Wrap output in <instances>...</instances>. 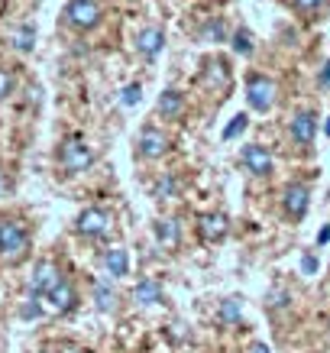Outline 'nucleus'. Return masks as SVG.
Returning a JSON list of instances; mask_svg holds the SVG:
<instances>
[{
	"instance_id": "dca6fc26",
	"label": "nucleus",
	"mask_w": 330,
	"mask_h": 353,
	"mask_svg": "<svg viewBox=\"0 0 330 353\" xmlns=\"http://www.w3.org/2000/svg\"><path fill=\"white\" fill-rule=\"evenodd\" d=\"M181 110H185V101H181V94L178 91H162V97H159V114L162 117H178Z\"/></svg>"
},
{
	"instance_id": "6ab92c4d",
	"label": "nucleus",
	"mask_w": 330,
	"mask_h": 353,
	"mask_svg": "<svg viewBox=\"0 0 330 353\" xmlns=\"http://www.w3.org/2000/svg\"><path fill=\"white\" fill-rule=\"evenodd\" d=\"M94 299H97V305H101V311L114 308V292H110V285H107V282H101V285L94 289Z\"/></svg>"
},
{
	"instance_id": "1a4fd4ad",
	"label": "nucleus",
	"mask_w": 330,
	"mask_h": 353,
	"mask_svg": "<svg viewBox=\"0 0 330 353\" xmlns=\"http://www.w3.org/2000/svg\"><path fill=\"white\" fill-rule=\"evenodd\" d=\"M227 227H230V221H227V214H220V211H207V214L198 217V234H201L204 240H211V243L224 240Z\"/></svg>"
},
{
	"instance_id": "f257e3e1",
	"label": "nucleus",
	"mask_w": 330,
	"mask_h": 353,
	"mask_svg": "<svg viewBox=\"0 0 330 353\" xmlns=\"http://www.w3.org/2000/svg\"><path fill=\"white\" fill-rule=\"evenodd\" d=\"M30 250V234L20 221H0V256L23 259Z\"/></svg>"
},
{
	"instance_id": "bb28decb",
	"label": "nucleus",
	"mask_w": 330,
	"mask_h": 353,
	"mask_svg": "<svg viewBox=\"0 0 330 353\" xmlns=\"http://www.w3.org/2000/svg\"><path fill=\"white\" fill-rule=\"evenodd\" d=\"M318 3L320 0H295V7H298V10H314Z\"/></svg>"
},
{
	"instance_id": "20e7f679",
	"label": "nucleus",
	"mask_w": 330,
	"mask_h": 353,
	"mask_svg": "<svg viewBox=\"0 0 330 353\" xmlns=\"http://www.w3.org/2000/svg\"><path fill=\"white\" fill-rule=\"evenodd\" d=\"M65 20L72 23L75 30H94L97 23H101V7H97L94 0H68Z\"/></svg>"
},
{
	"instance_id": "2eb2a0df",
	"label": "nucleus",
	"mask_w": 330,
	"mask_h": 353,
	"mask_svg": "<svg viewBox=\"0 0 330 353\" xmlns=\"http://www.w3.org/2000/svg\"><path fill=\"white\" fill-rule=\"evenodd\" d=\"M104 266H107V272L114 279H123L127 276V269H130V253L127 250H107V256H104Z\"/></svg>"
},
{
	"instance_id": "39448f33",
	"label": "nucleus",
	"mask_w": 330,
	"mask_h": 353,
	"mask_svg": "<svg viewBox=\"0 0 330 353\" xmlns=\"http://www.w3.org/2000/svg\"><path fill=\"white\" fill-rule=\"evenodd\" d=\"M62 282V272H59V266L55 263H36L32 266V276H30V295L32 299H43V295H49V292L55 289Z\"/></svg>"
},
{
	"instance_id": "c85d7f7f",
	"label": "nucleus",
	"mask_w": 330,
	"mask_h": 353,
	"mask_svg": "<svg viewBox=\"0 0 330 353\" xmlns=\"http://www.w3.org/2000/svg\"><path fill=\"white\" fill-rule=\"evenodd\" d=\"M3 192H7V172L0 169V194H3Z\"/></svg>"
},
{
	"instance_id": "cd10ccee",
	"label": "nucleus",
	"mask_w": 330,
	"mask_h": 353,
	"mask_svg": "<svg viewBox=\"0 0 330 353\" xmlns=\"http://www.w3.org/2000/svg\"><path fill=\"white\" fill-rule=\"evenodd\" d=\"M327 240H330V227H324V230L318 234V243H327Z\"/></svg>"
},
{
	"instance_id": "2f4dec72",
	"label": "nucleus",
	"mask_w": 330,
	"mask_h": 353,
	"mask_svg": "<svg viewBox=\"0 0 330 353\" xmlns=\"http://www.w3.org/2000/svg\"><path fill=\"white\" fill-rule=\"evenodd\" d=\"M324 133H327V137H330V120H324Z\"/></svg>"
},
{
	"instance_id": "423d86ee",
	"label": "nucleus",
	"mask_w": 330,
	"mask_h": 353,
	"mask_svg": "<svg viewBox=\"0 0 330 353\" xmlns=\"http://www.w3.org/2000/svg\"><path fill=\"white\" fill-rule=\"evenodd\" d=\"M75 230L81 236H107V230H110V214L101 211V208H87V211L78 214Z\"/></svg>"
},
{
	"instance_id": "a211bd4d",
	"label": "nucleus",
	"mask_w": 330,
	"mask_h": 353,
	"mask_svg": "<svg viewBox=\"0 0 330 353\" xmlns=\"http://www.w3.org/2000/svg\"><path fill=\"white\" fill-rule=\"evenodd\" d=\"M32 39H36V30H32V26H23V30L13 36V43H17V49H20V52H30Z\"/></svg>"
},
{
	"instance_id": "5701e85b",
	"label": "nucleus",
	"mask_w": 330,
	"mask_h": 353,
	"mask_svg": "<svg viewBox=\"0 0 330 353\" xmlns=\"http://www.w3.org/2000/svg\"><path fill=\"white\" fill-rule=\"evenodd\" d=\"M10 94H13V75L7 72V68H0V101L10 97Z\"/></svg>"
},
{
	"instance_id": "b1692460",
	"label": "nucleus",
	"mask_w": 330,
	"mask_h": 353,
	"mask_svg": "<svg viewBox=\"0 0 330 353\" xmlns=\"http://www.w3.org/2000/svg\"><path fill=\"white\" fill-rule=\"evenodd\" d=\"M243 130H246V117H243V114H240V117H234V123H230V127L224 130V139H234V137H240Z\"/></svg>"
},
{
	"instance_id": "a878e982",
	"label": "nucleus",
	"mask_w": 330,
	"mask_h": 353,
	"mask_svg": "<svg viewBox=\"0 0 330 353\" xmlns=\"http://www.w3.org/2000/svg\"><path fill=\"white\" fill-rule=\"evenodd\" d=\"M301 272L314 276V272H318V256H305V259H301Z\"/></svg>"
},
{
	"instance_id": "7c9ffc66",
	"label": "nucleus",
	"mask_w": 330,
	"mask_h": 353,
	"mask_svg": "<svg viewBox=\"0 0 330 353\" xmlns=\"http://www.w3.org/2000/svg\"><path fill=\"white\" fill-rule=\"evenodd\" d=\"M320 81H330V62H327V72H324V75H320Z\"/></svg>"
},
{
	"instance_id": "ddd939ff",
	"label": "nucleus",
	"mask_w": 330,
	"mask_h": 353,
	"mask_svg": "<svg viewBox=\"0 0 330 353\" xmlns=\"http://www.w3.org/2000/svg\"><path fill=\"white\" fill-rule=\"evenodd\" d=\"M136 46L146 59H156V55L165 49V36H162V30H143L139 32V39H136Z\"/></svg>"
},
{
	"instance_id": "c756f323",
	"label": "nucleus",
	"mask_w": 330,
	"mask_h": 353,
	"mask_svg": "<svg viewBox=\"0 0 330 353\" xmlns=\"http://www.w3.org/2000/svg\"><path fill=\"white\" fill-rule=\"evenodd\" d=\"M249 353H269V347H266V343H253V350H249Z\"/></svg>"
},
{
	"instance_id": "f3484780",
	"label": "nucleus",
	"mask_w": 330,
	"mask_h": 353,
	"mask_svg": "<svg viewBox=\"0 0 330 353\" xmlns=\"http://www.w3.org/2000/svg\"><path fill=\"white\" fill-rule=\"evenodd\" d=\"M156 234H159L162 246H175L178 243V236H181V230H178L175 221H159V224H156Z\"/></svg>"
},
{
	"instance_id": "393cba45",
	"label": "nucleus",
	"mask_w": 330,
	"mask_h": 353,
	"mask_svg": "<svg viewBox=\"0 0 330 353\" xmlns=\"http://www.w3.org/2000/svg\"><path fill=\"white\" fill-rule=\"evenodd\" d=\"M178 192V185H175V179H162L159 182V198H165V194Z\"/></svg>"
},
{
	"instance_id": "9d476101",
	"label": "nucleus",
	"mask_w": 330,
	"mask_h": 353,
	"mask_svg": "<svg viewBox=\"0 0 330 353\" xmlns=\"http://www.w3.org/2000/svg\"><path fill=\"white\" fill-rule=\"evenodd\" d=\"M282 208H285L288 217L301 221V217L308 214V188H305V185H288L285 198H282Z\"/></svg>"
},
{
	"instance_id": "f8f14e48",
	"label": "nucleus",
	"mask_w": 330,
	"mask_h": 353,
	"mask_svg": "<svg viewBox=\"0 0 330 353\" xmlns=\"http://www.w3.org/2000/svg\"><path fill=\"white\" fill-rule=\"evenodd\" d=\"M243 165L256 175H269L272 172V156L262 146H243Z\"/></svg>"
},
{
	"instance_id": "4468645a",
	"label": "nucleus",
	"mask_w": 330,
	"mask_h": 353,
	"mask_svg": "<svg viewBox=\"0 0 330 353\" xmlns=\"http://www.w3.org/2000/svg\"><path fill=\"white\" fill-rule=\"evenodd\" d=\"M133 299H136V305H159L162 301V285L156 282V279H143L136 289H133Z\"/></svg>"
},
{
	"instance_id": "9b49d317",
	"label": "nucleus",
	"mask_w": 330,
	"mask_h": 353,
	"mask_svg": "<svg viewBox=\"0 0 330 353\" xmlns=\"http://www.w3.org/2000/svg\"><path fill=\"white\" fill-rule=\"evenodd\" d=\"M314 133H318V117H314L311 110H301L298 117L291 120V137H295V143L311 146V143H314Z\"/></svg>"
},
{
	"instance_id": "7ed1b4c3",
	"label": "nucleus",
	"mask_w": 330,
	"mask_h": 353,
	"mask_svg": "<svg viewBox=\"0 0 330 353\" xmlns=\"http://www.w3.org/2000/svg\"><path fill=\"white\" fill-rule=\"evenodd\" d=\"M59 159H62V169L65 172H85L91 162H94V152L85 146V139H65L62 150H59Z\"/></svg>"
},
{
	"instance_id": "0eeeda50",
	"label": "nucleus",
	"mask_w": 330,
	"mask_h": 353,
	"mask_svg": "<svg viewBox=\"0 0 330 353\" xmlns=\"http://www.w3.org/2000/svg\"><path fill=\"white\" fill-rule=\"evenodd\" d=\"M43 301H49V311L52 314H65V311H72L75 308V301H78V295H75V285L72 282H59L49 295H43Z\"/></svg>"
},
{
	"instance_id": "4be33fe9",
	"label": "nucleus",
	"mask_w": 330,
	"mask_h": 353,
	"mask_svg": "<svg viewBox=\"0 0 330 353\" xmlns=\"http://www.w3.org/2000/svg\"><path fill=\"white\" fill-rule=\"evenodd\" d=\"M139 94H143V91H139V85H127V88H123V94H120V101H123L127 108H136Z\"/></svg>"
},
{
	"instance_id": "f03ea898",
	"label": "nucleus",
	"mask_w": 330,
	"mask_h": 353,
	"mask_svg": "<svg viewBox=\"0 0 330 353\" xmlns=\"http://www.w3.org/2000/svg\"><path fill=\"white\" fill-rule=\"evenodd\" d=\"M246 101L256 114H266L276 101V81L266 75H249L246 78Z\"/></svg>"
},
{
	"instance_id": "6e6552de",
	"label": "nucleus",
	"mask_w": 330,
	"mask_h": 353,
	"mask_svg": "<svg viewBox=\"0 0 330 353\" xmlns=\"http://www.w3.org/2000/svg\"><path fill=\"white\" fill-rule=\"evenodd\" d=\"M165 150H169V137H165L159 127H146L143 133H139V156L159 159Z\"/></svg>"
},
{
	"instance_id": "412c9836",
	"label": "nucleus",
	"mask_w": 330,
	"mask_h": 353,
	"mask_svg": "<svg viewBox=\"0 0 330 353\" xmlns=\"http://www.w3.org/2000/svg\"><path fill=\"white\" fill-rule=\"evenodd\" d=\"M234 49L240 55H246L249 49H253V43H249V30H236V36H234Z\"/></svg>"
},
{
	"instance_id": "aec40b11",
	"label": "nucleus",
	"mask_w": 330,
	"mask_h": 353,
	"mask_svg": "<svg viewBox=\"0 0 330 353\" xmlns=\"http://www.w3.org/2000/svg\"><path fill=\"white\" fill-rule=\"evenodd\" d=\"M220 318H224L227 324H236V321H240V299L224 301V308H220Z\"/></svg>"
}]
</instances>
